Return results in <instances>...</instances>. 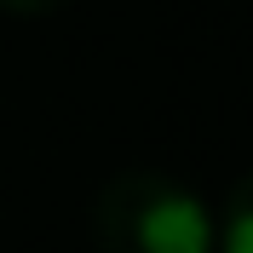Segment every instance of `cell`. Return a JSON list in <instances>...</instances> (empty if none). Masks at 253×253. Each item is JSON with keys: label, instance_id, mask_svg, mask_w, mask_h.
<instances>
[{"label": "cell", "instance_id": "6da1fadb", "mask_svg": "<svg viewBox=\"0 0 253 253\" xmlns=\"http://www.w3.org/2000/svg\"><path fill=\"white\" fill-rule=\"evenodd\" d=\"M92 248L98 253H213V219L178 178L132 167L98 190Z\"/></svg>", "mask_w": 253, "mask_h": 253}, {"label": "cell", "instance_id": "7a4b0ae2", "mask_svg": "<svg viewBox=\"0 0 253 253\" xmlns=\"http://www.w3.org/2000/svg\"><path fill=\"white\" fill-rule=\"evenodd\" d=\"M219 253H253V173H242L224 196V224H213Z\"/></svg>", "mask_w": 253, "mask_h": 253}, {"label": "cell", "instance_id": "3957f363", "mask_svg": "<svg viewBox=\"0 0 253 253\" xmlns=\"http://www.w3.org/2000/svg\"><path fill=\"white\" fill-rule=\"evenodd\" d=\"M69 0H0V12H17V17H41V12H58Z\"/></svg>", "mask_w": 253, "mask_h": 253}]
</instances>
